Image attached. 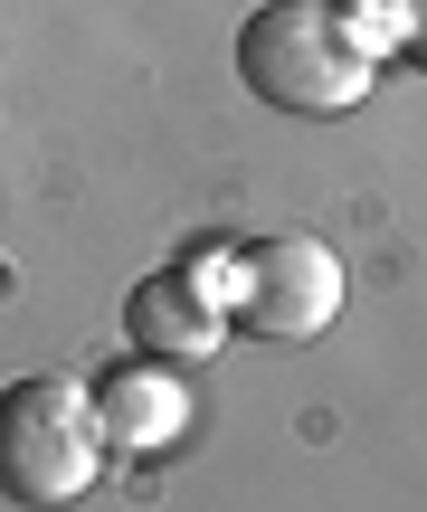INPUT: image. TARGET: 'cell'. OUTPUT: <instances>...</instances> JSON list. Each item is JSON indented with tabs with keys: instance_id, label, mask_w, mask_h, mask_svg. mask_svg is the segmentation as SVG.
Wrapping results in <instances>:
<instances>
[{
	"instance_id": "6",
	"label": "cell",
	"mask_w": 427,
	"mask_h": 512,
	"mask_svg": "<svg viewBox=\"0 0 427 512\" xmlns=\"http://www.w3.org/2000/svg\"><path fill=\"white\" fill-rule=\"evenodd\" d=\"M390 29H399V48L427 67V0H390Z\"/></svg>"
},
{
	"instance_id": "5",
	"label": "cell",
	"mask_w": 427,
	"mask_h": 512,
	"mask_svg": "<svg viewBox=\"0 0 427 512\" xmlns=\"http://www.w3.org/2000/svg\"><path fill=\"white\" fill-rule=\"evenodd\" d=\"M95 408H105V437H114V446H171V437H181V418H190L171 361H152V351H143V370L95 380Z\"/></svg>"
},
{
	"instance_id": "3",
	"label": "cell",
	"mask_w": 427,
	"mask_h": 512,
	"mask_svg": "<svg viewBox=\"0 0 427 512\" xmlns=\"http://www.w3.org/2000/svg\"><path fill=\"white\" fill-rule=\"evenodd\" d=\"M342 313V256L323 238H257L228 266V323L257 342H314Z\"/></svg>"
},
{
	"instance_id": "4",
	"label": "cell",
	"mask_w": 427,
	"mask_h": 512,
	"mask_svg": "<svg viewBox=\"0 0 427 512\" xmlns=\"http://www.w3.org/2000/svg\"><path fill=\"white\" fill-rule=\"evenodd\" d=\"M124 332L152 361H209L238 323H228V285H209L200 266H162L124 294Z\"/></svg>"
},
{
	"instance_id": "2",
	"label": "cell",
	"mask_w": 427,
	"mask_h": 512,
	"mask_svg": "<svg viewBox=\"0 0 427 512\" xmlns=\"http://www.w3.org/2000/svg\"><path fill=\"white\" fill-rule=\"evenodd\" d=\"M105 408L76 380H10L0 389V503H76L105 475Z\"/></svg>"
},
{
	"instance_id": "1",
	"label": "cell",
	"mask_w": 427,
	"mask_h": 512,
	"mask_svg": "<svg viewBox=\"0 0 427 512\" xmlns=\"http://www.w3.org/2000/svg\"><path fill=\"white\" fill-rule=\"evenodd\" d=\"M238 86L276 114L333 124V114L371 105V38L333 0H266L238 19Z\"/></svg>"
}]
</instances>
